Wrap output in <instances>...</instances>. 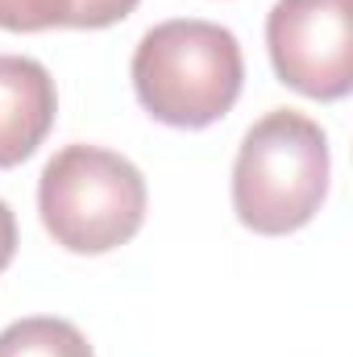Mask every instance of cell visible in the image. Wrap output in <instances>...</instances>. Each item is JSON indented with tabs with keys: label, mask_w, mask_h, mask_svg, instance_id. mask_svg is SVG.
<instances>
[{
	"label": "cell",
	"mask_w": 353,
	"mask_h": 357,
	"mask_svg": "<svg viewBox=\"0 0 353 357\" xmlns=\"http://www.w3.org/2000/svg\"><path fill=\"white\" fill-rule=\"evenodd\" d=\"M241 84V42L216 21H163L133 50V91L142 108L175 129L216 125L237 104Z\"/></svg>",
	"instance_id": "1"
},
{
	"label": "cell",
	"mask_w": 353,
	"mask_h": 357,
	"mask_svg": "<svg viewBox=\"0 0 353 357\" xmlns=\"http://www.w3.org/2000/svg\"><path fill=\"white\" fill-rule=\"evenodd\" d=\"M329 195V137L291 108L266 112L233 162V212L262 237L303 229Z\"/></svg>",
	"instance_id": "2"
},
{
	"label": "cell",
	"mask_w": 353,
	"mask_h": 357,
	"mask_svg": "<svg viewBox=\"0 0 353 357\" xmlns=\"http://www.w3.org/2000/svg\"><path fill=\"white\" fill-rule=\"evenodd\" d=\"M38 212L67 254H108L137 237L146 220V178L112 150L67 146L42 171Z\"/></svg>",
	"instance_id": "3"
},
{
	"label": "cell",
	"mask_w": 353,
	"mask_h": 357,
	"mask_svg": "<svg viewBox=\"0 0 353 357\" xmlns=\"http://www.w3.org/2000/svg\"><path fill=\"white\" fill-rule=\"evenodd\" d=\"M274 75L312 100H341L353 88L350 0H278L266 17Z\"/></svg>",
	"instance_id": "4"
},
{
	"label": "cell",
	"mask_w": 353,
	"mask_h": 357,
	"mask_svg": "<svg viewBox=\"0 0 353 357\" xmlns=\"http://www.w3.org/2000/svg\"><path fill=\"white\" fill-rule=\"evenodd\" d=\"M59 91L38 59L0 54V171L25 162L54 129Z\"/></svg>",
	"instance_id": "5"
},
{
	"label": "cell",
	"mask_w": 353,
	"mask_h": 357,
	"mask_svg": "<svg viewBox=\"0 0 353 357\" xmlns=\"http://www.w3.org/2000/svg\"><path fill=\"white\" fill-rule=\"evenodd\" d=\"M142 0H0V29L42 33V29H108L125 21Z\"/></svg>",
	"instance_id": "6"
},
{
	"label": "cell",
	"mask_w": 353,
	"mask_h": 357,
	"mask_svg": "<svg viewBox=\"0 0 353 357\" xmlns=\"http://www.w3.org/2000/svg\"><path fill=\"white\" fill-rule=\"evenodd\" d=\"M0 357H96L88 337L59 316H25L0 333Z\"/></svg>",
	"instance_id": "7"
},
{
	"label": "cell",
	"mask_w": 353,
	"mask_h": 357,
	"mask_svg": "<svg viewBox=\"0 0 353 357\" xmlns=\"http://www.w3.org/2000/svg\"><path fill=\"white\" fill-rule=\"evenodd\" d=\"M13 254H17V220H13V208L0 199V274L8 270Z\"/></svg>",
	"instance_id": "8"
}]
</instances>
